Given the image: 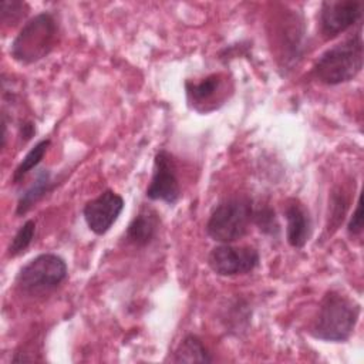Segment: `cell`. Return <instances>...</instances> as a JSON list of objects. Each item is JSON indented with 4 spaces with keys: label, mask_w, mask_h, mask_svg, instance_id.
I'll list each match as a JSON object with an SVG mask.
<instances>
[{
    "label": "cell",
    "mask_w": 364,
    "mask_h": 364,
    "mask_svg": "<svg viewBox=\"0 0 364 364\" xmlns=\"http://www.w3.org/2000/svg\"><path fill=\"white\" fill-rule=\"evenodd\" d=\"M172 361L173 363H210L212 357L209 355L200 338H198L193 334H189L176 347Z\"/></svg>",
    "instance_id": "cell-13"
},
{
    "label": "cell",
    "mask_w": 364,
    "mask_h": 364,
    "mask_svg": "<svg viewBox=\"0 0 364 364\" xmlns=\"http://www.w3.org/2000/svg\"><path fill=\"white\" fill-rule=\"evenodd\" d=\"M34 235H36V222L30 219V220L24 222L23 226H20V229L13 236V239L7 247V255L10 257H16V256L21 255L23 252H26V249L31 245Z\"/></svg>",
    "instance_id": "cell-16"
},
{
    "label": "cell",
    "mask_w": 364,
    "mask_h": 364,
    "mask_svg": "<svg viewBox=\"0 0 364 364\" xmlns=\"http://www.w3.org/2000/svg\"><path fill=\"white\" fill-rule=\"evenodd\" d=\"M145 195L151 200H162L169 205L176 203L181 198L178 168L173 156L165 149L158 151L154 158V172Z\"/></svg>",
    "instance_id": "cell-7"
},
{
    "label": "cell",
    "mask_w": 364,
    "mask_h": 364,
    "mask_svg": "<svg viewBox=\"0 0 364 364\" xmlns=\"http://www.w3.org/2000/svg\"><path fill=\"white\" fill-rule=\"evenodd\" d=\"M361 0H326L320 7V30L326 38H333L353 27L363 16Z\"/></svg>",
    "instance_id": "cell-8"
},
{
    "label": "cell",
    "mask_w": 364,
    "mask_h": 364,
    "mask_svg": "<svg viewBox=\"0 0 364 364\" xmlns=\"http://www.w3.org/2000/svg\"><path fill=\"white\" fill-rule=\"evenodd\" d=\"M26 3L21 1H1V21L4 24H16L21 17H24Z\"/></svg>",
    "instance_id": "cell-17"
},
{
    "label": "cell",
    "mask_w": 364,
    "mask_h": 364,
    "mask_svg": "<svg viewBox=\"0 0 364 364\" xmlns=\"http://www.w3.org/2000/svg\"><path fill=\"white\" fill-rule=\"evenodd\" d=\"M286 237L290 246L300 249L306 245L311 232V220L309 212L297 199H290L286 210Z\"/></svg>",
    "instance_id": "cell-11"
},
{
    "label": "cell",
    "mask_w": 364,
    "mask_h": 364,
    "mask_svg": "<svg viewBox=\"0 0 364 364\" xmlns=\"http://www.w3.org/2000/svg\"><path fill=\"white\" fill-rule=\"evenodd\" d=\"M34 132H36V128H34V125L31 122H26L20 128V135H21V138L24 136V141L30 139L34 135Z\"/></svg>",
    "instance_id": "cell-20"
},
{
    "label": "cell",
    "mask_w": 364,
    "mask_h": 364,
    "mask_svg": "<svg viewBox=\"0 0 364 364\" xmlns=\"http://www.w3.org/2000/svg\"><path fill=\"white\" fill-rule=\"evenodd\" d=\"M67 276V264L54 253H43L26 263L17 274V286L30 294H38L57 287Z\"/></svg>",
    "instance_id": "cell-5"
},
{
    "label": "cell",
    "mask_w": 364,
    "mask_h": 364,
    "mask_svg": "<svg viewBox=\"0 0 364 364\" xmlns=\"http://www.w3.org/2000/svg\"><path fill=\"white\" fill-rule=\"evenodd\" d=\"M159 229V216L152 208H142L131 220L125 237L135 246H146L156 236Z\"/></svg>",
    "instance_id": "cell-12"
},
{
    "label": "cell",
    "mask_w": 364,
    "mask_h": 364,
    "mask_svg": "<svg viewBox=\"0 0 364 364\" xmlns=\"http://www.w3.org/2000/svg\"><path fill=\"white\" fill-rule=\"evenodd\" d=\"M360 317V306L338 291H327L311 324L313 337L340 343L350 338Z\"/></svg>",
    "instance_id": "cell-1"
},
{
    "label": "cell",
    "mask_w": 364,
    "mask_h": 364,
    "mask_svg": "<svg viewBox=\"0 0 364 364\" xmlns=\"http://www.w3.org/2000/svg\"><path fill=\"white\" fill-rule=\"evenodd\" d=\"M259 252L250 246H232L222 243L208 256V264L219 276H237L252 272L259 264Z\"/></svg>",
    "instance_id": "cell-6"
},
{
    "label": "cell",
    "mask_w": 364,
    "mask_h": 364,
    "mask_svg": "<svg viewBox=\"0 0 364 364\" xmlns=\"http://www.w3.org/2000/svg\"><path fill=\"white\" fill-rule=\"evenodd\" d=\"M364 46L361 33L326 50L313 65L314 77L327 85H338L357 77L363 68Z\"/></svg>",
    "instance_id": "cell-2"
},
{
    "label": "cell",
    "mask_w": 364,
    "mask_h": 364,
    "mask_svg": "<svg viewBox=\"0 0 364 364\" xmlns=\"http://www.w3.org/2000/svg\"><path fill=\"white\" fill-rule=\"evenodd\" d=\"M252 220V202L246 198H230L213 209L206 223V233L216 242L232 243L247 233Z\"/></svg>",
    "instance_id": "cell-4"
},
{
    "label": "cell",
    "mask_w": 364,
    "mask_h": 364,
    "mask_svg": "<svg viewBox=\"0 0 364 364\" xmlns=\"http://www.w3.org/2000/svg\"><path fill=\"white\" fill-rule=\"evenodd\" d=\"M188 102L199 112H209L219 108L228 98L229 81L228 77L218 73L210 74L200 81L186 82Z\"/></svg>",
    "instance_id": "cell-9"
},
{
    "label": "cell",
    "mask_w": 364,
    "mask_h": 364,
    "mask_svg": "<svg viewBox=\"0 0 364 364\" xmlns=\"http://www.w3.org/2000/svg\"><path fill=\"white\" fill-rule=\"evenodd\" d=\"M51 186V178H50V172L47 169H41L37 173L36 181L21 193V196L18 198L17 202V209L16 213L18 216L24 215L26 212L30 210V208L38 200L41 199L50 189Z\"/></svg>",
    "instance_id": "cell-14"
},
{
    "label": "cell",
    "mask_w": 364,
    "mask_h": 364,
    "mask_svg": "<svg viewBox=\"0 0 364 364\" xmlns=\"http://www.w3.org/2000/svg\"><path fill=\"white\" fill-rule=\"evenodd\" d=\"M124 209V199L111 189L87 202L82 215L87 226L95 235H105Z\"/></svg>",
    "instance_id": "cell-10"
},
{
    "label": "cell",
    "mask_w": 364,
    "mask_h": 364,
    "mask_svg": "<svg viewBox=\"0 0 364 364\" xmlns=\"http://www.w3.org/2000/svg\"><path fill=\"white\" fill-rule=\"evenodd\" d=\"M58 34L55 17L43 11L31 17L14 37L10 55L21 64H33L47 57L54 48Z\"/></svg>",
    "instance_id": "cell-3"
},
{
    "label": "cell",
    "mask_w": 364,
    "mask_h": 364,
    "mask_svg": "<svg viewBox=\"0 0 364 364\" xmlns=\"http://www.w3.org/2000/svg\"><path fill=\"white\" fill-rule=\"evenodd\" d=\"M253 219H255L256 225L260 228V230H263L266 233H276L279 229V226L276 223L274 210H272L270 208H263V209L253 212Z\"/></svg>",
    "instance_id": "cell-18"
},
{
    "label": "cell",
    "mask_w": 364,
    "mask_h": 364,
    "mask_svg": "<svg viewBox=\"0 0 364 364\" xmlns=\"http://www.w3.org/2000/svg\"><path fill=\"white\" fill-rule=\"evenodd\" d=\"M48 146H50V139H43V141H38L26 154V156L21 159V162L17 165V168L13 172V178L11 179H13L14 183H18L31 169H34L41 162V159L44 158Z\"/></svg>",
    "instance_id": "cell-15"
},
{
    "label": "cell",
    "mask_w": 364,
    "mask_h": 364,
    "mask_svg": "<svg viewBox=\"0 0 364 364\" xmlns=\"http://www.w3.org/2000/svg\"><path fill=\"white\" fill-rule=\"evenodd\" d=\"M347 230L350 235L357 236L363 232V216H361V198H358L353 216L347 225Z\"/></svg>",
    "instance_id": "cell-19"
}]
</instances>
